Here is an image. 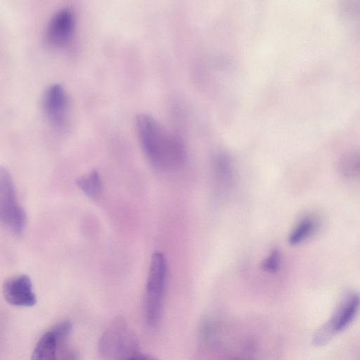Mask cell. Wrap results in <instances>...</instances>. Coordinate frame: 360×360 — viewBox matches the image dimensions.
Here are the masks:
<instances>
[{
	"mask_svg": "<svg viewBox=\"0 0 360 360\" xmlns=\"http://www.w3.org/2000/svg\"><path fill=\"white\" fill-rule=\"evenodd\" d=\"M135 126L143 151L153 166L162 170H171L184 164L186 148L178 136L168 132L148 114L138 115Z\"/></svg>",
	"mask_w": 360,
	"mask_h": 360,
	"instance_id": "obj_1",
	"label": "cell"
},
{
	"mask_svg": "<svg viewBox=\"0 0 360 360\" xmlns=\"http://www.w3.org/2000/svg\"><path fill=\"white\" fill-rule=\"evenodd\" d=\"M2 291L6 302L13 306L30 307L37 302L31 280L24 274L15 275L6 280Z\"/></svg>",
	"mask_w": 360,
	"mask_h": 360,
	"instance_id": "obj_7",
	"label": "cell"
},
{
	"mask_svg": "<svg viewBox=\"0 0 360 360\" xmlns=\"http://www.w3.org/2000/svg\"><path fill=\"white\" fill-rule=\"evenodd\" d=\"M68 107V96L63 86L53 84L46 89L42 96V109L52 125L60 128L66 124Z\"/></svg>",
	"mask_w": 360,
	"mask_h": 360,
	"instance_id": "obj_6",
	"label": "cell"
},
{
	"mask_svg": "<svg viewBox=\"0 0 360 360\" xmlns=\"http://www.w3.org/2000/svg\"><path fill=\"white\" fill-rule=\"evenodd\" d=\"M212 168L218 186L223 188H229L234 179L233 167L229 155L224 152L217 153L213 158Z\"/></svg>",
	"mask_w": 360,
	"mask_h": 360,
	"instance_id": "obj_9",
	"label": "cell"
},
{
	"mask_svg": "<svg viewBox=\"0 0 360 360\" xmlns=\"http://www.w3.org/2000/svg\"><path fill=\"white\" fill-rule=\"evenodd\" d=\"M75 28V18L72 10L60 8L49 20L45 31V40L53 48H61L70 41Z\"/></svg>",
	"mask_w": 360,
	"mask_h": 360,
	"instance_id": "obj_5",
	"label": "cell"
},
{
	"mask_svg": "<svg viewBox=\"0 0 360 360\" xmlns=\"http://www.w3.org/2000/svg\"><path fill=\"white\" fill-rule=\"evenodd\" d=\"M127 360H157L154 356L138 352Z\"/></svg>",
	"mask_w": 360,
	"mask_h": 360,
	"instance_id": "obj_15",
	"label": "cell"
},
{
	"mask_svg": "<svg viewBox=\"0 0 360 360\" xmlns=\"http://www.w3.org/2000/svg\"><path fill=\"white\" fill-rule=\"evenodd\" d=\"M77 186L89 198L98 200L102 194V181L99 173L91 170L77 180Z\"/></svg>",
	"mask_w": 360,
	"mask_h": 360,
	"instance_id": "obj_11",
	"label": "cell"
},
{
	"mask_svg": "<svg viewBox=\"0 0 360 360\" xmlns=\"http://www.w3.org/2000/svg\"><path fill=\"white\" fill-rule=\"evenodd\" d=\"M316 228V221L313 217H305L301 219L291 231L289 243L297 245L312 234Z\"/></svg>",
	"mask_w": 360,
	"mask_h": 360,
	"instance_id": "obj_12",
	"label": "cell"
},
{
	"mask_svg": "<svg viewBox=\"0 0 360 360\" xmlns=\"http://www.w3.org/2000/svg\"><path fill=\"white\" fill-rule=\"evenodd\" d=\"M0 217L6 228L15 235L25 229L26 213L17 200L12 178L4 167L0 170Z\"/></svg>",
	"mask_w": 360,
	"mask_h": 360,
	"instance_id": "obj_4",
	"label": "cell"
},
{
	"mask_svg": "<svg viewBox=\"0 0 360 360\" xmlns=\"http://www.w3.org/2000/svg\"><path fill=\"white\" fill-rule=\"evenodd\" d=\"M166 278L165 257L156 252L151 257L144 299L145 317L150 326H155L161 317Z\"/></svg>",
	"mask_w": 360,
	"mask_h": 360,
	"instance_id": "obj_3",
	"label": "cell"
},
{
	"mask_svg": "<svg viewBox=\"0 0 360 360\" xmlns=\"http://www.w3.org/2000/svg\"><path fill=\"white\" fill-rule=\"evenodd\" d=\"M58 341L51 329L44 333L37 342L31 360H59Z\"/></svg>",
	"mask_w": 360,
	"mask_h": 360,
	"instance_id": "obj_10",
	"label": "cell"
},
{
	"mask_svg": "<svg viewBox=\"0 0 360 360\" xmlns=\"http://www.w3.org/2000/svg\"><path fill=\"white\" fill-rule=\"evenodd\" d=\"M251 347L245 348L244 351L235 356L232 360H255Z\"/></svg>",
	"mask_w": 360,
	"mask_h": 360,
	"instance_id": "obj_14",
	"label": "cell"
},
{
	"mask_svg": "<svg viewBox=\"0 0 360 360\" xmlns=\"http://www.w3.org/2000/svg\"><path fill=\"white\" fill-rule=\"evenodd\" d=\"M100 354L108 360H127L139 352L137 338L122 317L113 319L98 341Z\"/></svg>",
	"mask_w": 360,
	"mask_h": 360,
	"instance_id": "obj_2",
	"label": "cell"
},
{
	"mask_svg": "<svg viewBox=\"0 0 360 360\" xmlns=\"http://www.w3.org/2000/svg\"><path fill=\"white\" fill-rule=\"evenodd\" d=\"M360 307V295L350 294L336 309L331 319L324 326L334 335L347 328L354 319Z\"/></svg>",
	"mask_w": 360,
	"mask_h": 360,
	"instance_id": "obj_8",
	"label": "cell"
},
{
	"mask_svg": "<svg viewBox=\"0 0 360 360\" xmlns=\"http://www.w3.org/2000/svg\"><path fill=\"white\" fill-rule=\"evenodd\" d=\"M280 262V252L277 250H274L262 262V268L266 272L274 273L279 269Z\"/></svg>",
	"mask_w": 360,
	"mask_h": 360,
	"instance_id": "obj_13",
	"label": "cell"
}]
</instances>
